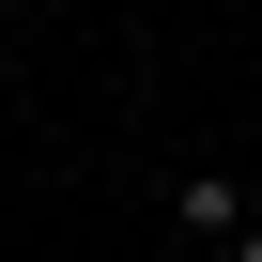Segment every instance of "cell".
Returning a JSON list of instances; mask_svg holds the SVG:
<instances>
[{"label": "cell", "mask_w": 262, "mask_h": 262, "mask_svg": "<svg viewBox=\"0 0 262 262\" xmlns=\"http://www.w3.org/2000/svg\"><path fill=\"white\" fill-rule=\"evenodd\" d=\"M247 216H262V201H247V185H231L216 155H201V170H170V231H201V247H231Z\"/></svg>", "instance_id": "1"}, {"label": "cell", "mask_w": 262, "mask_h": 262, "mask_svg": "<svg viewBox=\"0 0 262 262\" xmlns=\"http://www.w3.org/2000/svg\"><path fill=\"white\" fill-rule=\"evenodd\" d=\"M216 262H262V216H247V231H231V247H216Z\"/></svg>", "instance_id": "2"}]
</instances>
